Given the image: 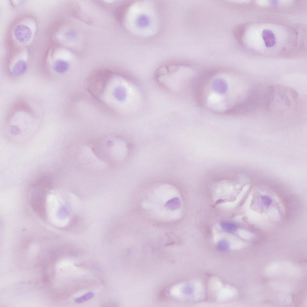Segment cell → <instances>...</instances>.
Listing matches in <instances>:
<instances>
[{"instance_id":"11","label":"cell","mask_w":307,"mask_h":307,"mask_svg":"<svg viewBox=\"0 0 307 307\" xmlns=\"http://www.w3.org/2000/svg\"><path fill=\"white\" fill-rule=\"evenodd\" d=\"M183 291L186 294L191 295L194 293V289L192 286L190 285H188L185 287L184 288Z\"/></svg>"},{"instance_id":"1","label":"cell","mask_w":307,"mask_h":307,"mask_svg":"<svg viewBox=\"0 0 307 307\" xmlns=\"http://www.w3.org/2000/svg\"><path fill=\"white\" fill-rule=\"evenodd\" d=\"M297 92L285 85H274L265 88L264 109L272 115H284L289 112L296 104Z\"/></svg>"},{"instance_id":"5","label":"cell","mask_w":307,"mask_h":307,"mask_svg":"<svg viewBox=\"0 0 307 307\" xmlns=\"http://www.w3.org/2000/svg\"><path fill=\"white\" fill-rule=\"evenodd\" d=\"M52 67L53 70L57 73H63L67 70L68 65V63L64 61L58 60L54 62Z\"/></svg>"},{"instance_id":"7","label":"cell","mask_w":307,"mask_h":307,"mask_svg":"<svg viewBox=\"0 0 307 307\" xmlns=\"http://www.w3.org/2000/svg\"><path fill=\"white\" fill-rule=\"evenodd\" d=\"M229 247V243L225 240H222L219 241L217 244V249L221 252L226 251L228 249Z\"/></svg>"},{"instance_id":"6","label":"cell","mask_w":307,"mask_h":307,"mask_svg":"<svg viewBox=\"0 0 307 307\" xmlns=\"http://www.w3.org/2000/svg\"><path fill=\"white\" fill-rule=\"evenodd\" d=\"M222 229L229 232H234L237 229V226L233 224L227 222H222L220 224Z\"/></svg>"},{"instance_id":"3","label":"cell","mask_w":307,"mask_h":307,"mask_svg":"<svg viewBox=\"0 0 307 307\" xmlns=\"http://www.w3.org/2000/svg\"><path fill=\"white\" fill-rule=\"evenodd\" d=\"M262 37L265 46L269 48L273 47L276 43V38L273 32L268 29H264L262 32Z\"/></svg>"},{"instance_id":"4","label":"cell","mask_w":307,"mask_h":307,"mask_svg":"<svg viewBox=\"0 0 307 307\" xmlns=\"http://www.w3.org/2000/svg\"><path fill=\"white\" fill-rule=\"evenodd\" d=\"M27 65L23 60H20L16 62L12 68V73L15 75H19L24 73L26 70Z\"/></svg>"},{"instance_id":"9","label":"cell","mask_w":307,"mask_h":307,"mask_svg":"<svg viewBox=\"0 0 307 307\" xmlns=\"http://www.w3.org/2000/svg\"><path fill=\"white\" fill-rule=\"evenodd\" d=\"M94 295L92 292H89L75 300L76 303H79L85 302L92 298Z\"/></svg>"},{"instance_id":"2","label":"cell","mask_w":307,"mask_h":307,"mask_svg":"<svg viewBox=\"0 0 307 307\" xmlns=\"http://www.w3.org/2000/svg\"><path fill=\"white\" fill-rule=\"evenodd\" d=\"M14 35L16 39L21 43H25L31 38L32 32L30 28L24 24H20L15 28Z\"/></svg>"},{"instance_id":"8","label":"cell","mask_w":307,"mask_h":307,"mask_svg":"<svg viewBox=\"0 0 307 307\" xmlns=\"http://www.w3.org/2000/svg\"><path fill=\"white\" fill-rule=\"evenodd\" d=\"M114 95L116 98L120 100L124 99L125 96V92L123 88L121 87L116 88L114 91Z\"/></svg>"},{"instance_id":"10","label":"cell","mask_w":307,"mask_h":307,"mask_svg":"<svg viewBox=\"0 0 307 307\" xmlns=\"http://www.w3.org/2000/svg\"><path fill=\"white\" fill-rule=\"evenodd\" d=\"M261 199L263 204L267 207L270 206L272 202L271 198L267 196H262Z\"/></svg>"}]
</instances>
